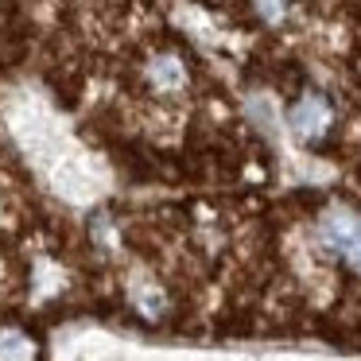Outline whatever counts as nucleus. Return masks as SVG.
Wrapping results in <instances>:
<instances>
[{
    "label": "nucleus",
    "instance_id": "20e7f679",
    "mask_svg": "<svg viewBox=\"0 0 361 361\" xmlns=\"http://www.w3.org/2000/svg\"><path fill=\"white\" fill-rule=\"evenodd\" d=\"M152 78H156L159 86H179L183 71H179V63H175V59H159V63L152 66Z\"/></svg>",
    "mask_w": 361,
    "mask_h": 361
},
{
    "label": "nucleus",
    "instance_id": "7ed1b4c3",
    "mask_svg": "<svg viewBox=\"0 0 361 361\" xmlns=\"http://www.w3.org/2000/svg\"><path fill=\"white\" fill-rule=\"evenodd\" d=\"M32 357H35V345L20 330H4L0 334V361H32Z\"/></svg>",
    "mask_w": 361,
    "mask_h": 361
},
{
    "label": "nucleus",
    "instance_id": "f03ea898",
    "mask_svg": "<svg viewBox=\"0 0 361 361\" xmlns=\"http://www.w3.org/2000/svg\"><path fill=\"white\" fill-rule=\"evenodd\" d=\"M288 125H291V133H295L299 140H319V136L330 128V105H326V97H319V94L299 97V102L291 105V113H288Z\"/></svg>",
    "mask_w": 361,
    "mask_h": 361
},
{
    "label": "nucleus",
    "instance_id": "f257e3e1",
    "mask_svg": "<svg viewBox=\"0 0 361 361\" xmlns=\"http://www.w3.org/2000/svg\"><path fill=\"white\" fill-rule=\"evenodd\" d=\"M319 237L345 268L361 272V218L350 210H330L319 221Z\"/></svg>",
    "mask_w": 361,
    "mask_h": 361
},
{
    "label": "nucleus",
    "instance_id": "39448f33",
    "mask_svg": "<svg viewBox=\"0 0 361 361\" xmlns=\"http://www.w3.org/2000/svg\"><path fill=\"white\" fill-rule=\"evenodd\" d=\"M252 8H257L260 16L268 20V24H276V20L288 12V0H252Z\"/></svg>",
    "mask_w": 361,
    "mask_h": 361
}]
</instances>
